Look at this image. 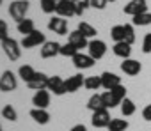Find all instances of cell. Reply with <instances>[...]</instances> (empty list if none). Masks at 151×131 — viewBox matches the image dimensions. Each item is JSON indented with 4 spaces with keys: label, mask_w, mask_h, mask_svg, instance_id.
<instances>
[{
    "label": "cell",
    "mask_w": 151,
    "mask_h": 131,
    "mask_svg": "<svg viewBox=\"0 0 151 131\" xmlns=\"http://www.w3.org/2000/svg\"><path fill=\"white\" fill-rule=\"evenodd\" d=\"M87 50H89V55L94 60H98V58H103V55L107 53V44L101 39H91Z\"/></svg>",
    "instance_id": "obj_6"
},
{
    "label": "cell",
    "mask_w": 151,
    "mask_h": 131,
    "mask_svg": "<svg viewBox=\"0 0 151 131\" xmlns=\"http://www.w3.org/2000/svg\"><path fill=\"white\" fill-rule=\"evenodd\" d=\"M126 27V37H124V43H128V44H133L135 43V32H133V25H124Z\"/></svg>",
    "instance_id": "obj_36"
},
{
    "label": "cell",
    "mask_w": 151,
    "mask_h": 131,
    "mask_svg": "<svg viewBox=\"0 0 151 131\" xmlns=\"http://www.w3.org/2000/svg\"><path fill=\"white\" fill-rule=\"evenodd\" d=\"M77 53H78V50L75 48L71 43H66V44L60 46V55H64V57H71V58H73Z\"/></svg>",
    "instance_id": "obj_34"
},
{
    "label": "cell",
    "mask_w": 151,
    "mask_h": 131,
    "mask_svg": "<svg viewBox=\"0 0 151 131\" xmlns=\"http://www.w3.org/2000/svg\"><path fill=\"white\" fill-rule=\"evenodd\" d=\"M114 55L121 57L123 60H124V58H130V55H132V44H128V43H124V41L116 43V44H114Z\"/></svg>",
    "instance_id": "obj_19"
},
{
    "label": "cell",
    "mask_w": 151,
    "mask_h": 131,
    "mask_svg": "<svg viewBox=\"0 0 151 131\" xmlns=\"http://www.w3.org/2000/svg\"><path fill=\"white\" fill-rule=\"evenodd\" d=\"M71 131H87V127H86L84 124H75V126L71 127Z\"/></svg>",
    "instance_id": "obj_41"
},
{
    "label": "cell",
    "mask_w": 151,
    "mask_h": 131,
    "mask_svg": "<svg viewBox=\"0 0 151 131\" xmlns=\"http://www.w3.org/2000/svg\"><path fill=\"white\" fill-rule=\"evenodd\" d=\"M149 23H151V13H147V11L133 16V20H132V25H137V27H146Z\"/></svg>",
    "instance_id": "obj_27"
},
{
    "label": "cell",
    "mask_w": 151,
    "mask_h": 131,
    "mask_svg": "<svg viewBox=\"0 0 151 131\" xmlns=\"http://www.w3.org/2000/svg\"><path fill=\"white\" fill-rule=\"evenodd\" d=\"M68 43H71L75 48H77L78 51L82 50V48H87L89 46V41H87V37L80 32V30H73L71 34H69V39H68Z\"/></svg>",
    "instance_id": "obj_14"
},
{
    "label": "cell",
    "mask_w": 151,
    "mask_h": 131,
    "mask_svg": "<svg viewBox=\"0 0 151 131\" xmlns=\"http://www.w3.org/2000/svg\"><path fill=\"white\" fill-rule=\"evenodd\" d=\"M110 120H112V119H110V113H109L107 108H101V110L93 112V119H91V122H93L94 127H109Z\"/></svg>",
    "instance_id": "obj_7"
},
{
    "label": "cell",
    "mask_w": 151,
    "mask_h": 131,
    "mask_svg": "<svg viewBox=\"0 0 151 131\" xmlns=\"http://www.w3.org/2000/svg\"><path fill=\"white\" fill-rule=\"evenodd\" d=\"M87 108L91 112H96V110H101L103 108V101H101V94H93L87 101Z\"/></svg>",
    "instance_id": "obj_28"
},
{
    "label": "cell",
    "mask_w": 151,
    "mask_h": 131,
    "mask_svg": "<svg viewBox=\"0 0 151 131\" xmlns=\"http://www.w3.org/2000/svg\"><path fill=\"white\" fill-rule=\"evenodd\" d=\"M86 78L82 75H73L69 76L68 80H64V87H66V92H77L82 85H84Z\"/></svg>",
    "instance_id": "obj_17"
},
{
    "label": "cell",
    "mask_w": 151,
    "mask_h": 131,
    "mask_svg": "<svg viewBox=\"0 0 151 131\" xmlns=\"http://www.w3.org/2000/svg\"><path fill=\"white\" fill-rule=\"evenodd\" d=\"M101 101H103V108H114V99H112V94H110V90H105L103 94H101Z\"/></svg>",
    "instance_id": "obj_35"
},
{
    "label": "cell",
    "mask_w": 151,
    "mask_h": 131,
    "mask_svg": "<svg viewBox=\"0 0 151 131\" xmlns=\"http://www.w3.org/2000/svg\"><path fill=\"white\" fill-rule=\"evenodd\" d=\"M73 4H75V16H82L84 11L91 6V0H73Z\"/></svg>",
    "instance_id": "obj_31"
},
{
    "label": "cell",
    "mask_w": 151,
    "mask_h": 131,
    "mask_svg": "<svg viewBox=\"0 0 151 131\" xmlns=\"http://www.w3.org/2000/svg\"><path fill=\"white\" fill-rule=\"evenodd\" d=\"M121 69H123V73H124V75H128V76H135V75H139V73H140L142 66H140V62H139V60L124 58V60L121 62Z\"/></svg>",
    "instance_id": "obj_10"
},
{
    "label": "cell",
    "mask_w": 151,
    "mask_h": 131,
    "mask_svg": "<svg viewBox=\"0 0 151 131\" xmlns=\"http://www.w3.org/2000/svg\"><path fill=\"white\" fill-rule=\"evenodd\" d=\"M110 37H112L116 43L124 41V37H126V27H124V25H114L112 30H110Z\"/></svg>",
    "instance_id": "obj_23"
},
{
    "label": "cell",
    "mask_w": 151,
    "mask_h": 131,
    "mask_svg": "<svg viewBox=\"0 0 151 131\" xmlns=\"http://www.w3.org/2000/svg\"><path fill=\"white\" fill-rule=\"evenodd\" d=\"M55 2H60V0H55Z\"/></svg>",
    "instance_id": "obj_44"
},
{
    "label": "cell",
    "mask_w": 151,
    "mask_h": 131,
    "mask_svg": "<svg viewBox=\"0 0 151 131\" xmlns=\"http://www.w3.org/2000/svg\"><path fill=\"white\" fill-rule=\"evenodd\" d=\"M2 117L7 119V120H11V122H14V120L18 119V113H16V110H14L11 105H6V106L2 108Z\"/></svg>",
    "instance_id": "obj_32"
},
{
    "label": "cell",
    "mask_w": 151,
    "mask_h": 131,
    "mask_svg": "<svg viewBox=\"0 0 151 131\" xmlns=\"http://www.w3.org/2000/svg\"><path fill=\"white\" fill-rule=\"evenodd\" d=\"M142 51L144 53H151V32H147L144 36V41H142Z\"/></svg>",
    "instance_id": "obj_37"
},
{
    "label": "cell",
    "mask_w": 151,
    "mask_h": 131,
    "mask_svg": "<svg viewBox=\"0 0 151 131\" xmlns=\"http://www.w3.org/2000/svg\"><path fill=\"white\" fill-rule=\"evenodd\" d=\"M18 32L20 34H23V36H27V34H30V32H34L36 30V27H34V20H29V18H25V20H22L20 23H18Z\"/></svg>",
    "instance_id": "obj_24"
},
{
    "label": "cell",
    "mask_w": 151,
    "mask_h": 131,
    "mask_svg": "<svg viewBox=\"0 0 151 131\" xmlns=\"http://www.w3.org/2000/svg\"><path fill=\"white\" fill-rule=\"evenodd\" d=\"M123 11H124V14H130L133 18V16L147 11V2L146 0H130V2L123 7Z\"/></svg>",
    "instance_id": "obj_5"
},
{
    "label": "cell",
    "mask_w": 151,
    "mask_h": 131,
    "mask_svg": "<svg viewBox=\"0 0 151 131\" xmlns=\"http://www.w3.org/2000/svg\"><path fill=\"white\" fill-rule=\"evenodd\" d=\"M30 117L37 124H48V120H50V113L45 108H32L30 110Z\"/></svg>",
    "instance_id": "obj_20"
},
{
    "label": "cell",
    "mask_w": 151,
    "mask_h": 131,
    "mask_svg": "<svg viewBox=\"0 0 151 131\" xmlns=\"http://www.w3.org/2000/svg\"><path fill=\"white\" fill-rule=\"evenodd\" d=\"M107 129L109 131H126L128 129V120H124V119H112Z\"/></svg>",
    "instance_id": "obj_29"
},
{
    "label": "cell",
    "mask_w": 151,
    "mask_h": 131,
    "mask_svg": "<svg viewBox=\"0 0 151 131\" xmlns=\"http://www.w3.org/2000/svg\"><path fill=\"white\" fill-rule=\"evenodd\" d=\"M46 90H50V92H53L55 96H62V94H66V87H64V80H62L60 76H50V80H48V87H46Z\"/></svg>",
    "instance_id": "obj_16"
},
{
    "label": "cell",
    "mask_w": 151,
    "mask_h": 131,
    "mask_svg": "<svg viewBox=\"0 0 151 131\" xmlns=\"http://www.w3.org/2000/svg\"><path fill=\"white\" fill-rule=\"evenodd\" d=\"M9 37V30H7V23L4 20H0V41H4Z\"/></svg>",
    "instance_id": "obj_38"
},
{
    "label": "cell",
    "mask_w": 151,
    "mask_h": 131,
    "mask_svg": "<svg viewBox=\"0 0 151 131\" xmlns=\"http://www.w3.org/2000/svg\"><path fill=\"white\" fill-rule=\"evenodd\" d=\"M48 80H50V76H46L45 73H36L34 78H32L27 85H29V89H32V90H46Z\"/></svg>",
    "instance_id": "obj_13"
},
{
    "label": "cell",
    "mask_w": 151,
    "mask_h": 131,
    "mask_svg": "<svg viewBox=\"0 0 151 131\" xmlns=\"http://www.w3.org/2000/svg\"><path fill=\"white\" fill-rule=\"evenodd\" d=\"M77 30H80V32H82L87 39H93V37H96V34H98V30H96L93 25H89L87 21H80Z\"/></svg>",
    "instance_id": "obj_25"
},
{
    "label": "cell",
    "mask_w": 151,
    "mask_h": 131,
    "mask_svg": "<svg viewBox=\"0 0 151 131\" xmlns=\"http://www.w3.org/2000/svg\"><path fill=\"white\" fill-rule=\"evenodd\" d=\"M100 78H101V87H103V89H107V90H112L114 87L121 85V78H119L117 75L110 73V71H105Z\"/></svg>",
    "instance_id": "obj_15"
},
{
    "label": "cell",
    "mask_w": 151,
    "mask_h": 131,
    "mask_svg": "<svg viewBox=\"0 0 151 131\" xmlns=\"http://www.w3.org/2000/svg\"><path fill=\"white\" fill-rule=\"evenodd\" d=\"M107 2H109V0H91V7H94V9H105Z\"/></svg>",
    "instance_id": "obj_39"
},
{
    "label": "cell",
    "mask_w": 151,
    "mask_h": 131,
    "mask_svg": "<svg viewBox=\"0 0 151 131\" xmlns=\"http://www.w3.org/2000/svg\"><path fill=\"white\" fill-rule=\"evenodd\" d=\"M29 2L27 0H14V2H11V6H9V14H11V18L13 20H16L18 23L22 21V20H25V14H27V11H29Z\"/></svg>",
    "instance_id": "obj_2"
},
{
    "label": "cell",
    "mask_w": 151,
    "mask_h": 131,
    "mask_svg": "<svg viewBox=\"0 0 151 131\" xmlns=\"http://www.w3.org/2000/svg\"><path fill=\"white\" fill-rule=\"evenodd\" d=\"M57 16L60 18H69V16H75V4L73 0H60V2H57Z\"/></svg>",
    "instance_id": "obj_9"
},
{
    "label": "cell",
    "mask_w": 151,
    "mask_h": 131,
    "mask_svg": "<svg viewBox=\"0 0 151 131\" xmlns=\"http://www.w3.org/2000/svg\"><path fill=\"white\" fill-rule=\"evenodd\" d=\"M0 4H2V0H0Z\"/></svg>",
    "instance_id": "obj_45"
},
{
    "label": "cell",
    "mask_w": 151,
    "mask_h": 131,
    "mask_svg": "<svg viewBox=\"0 0 151 131\" xmlns=\"http://www.w3.org/2000/svg\"><path fill=\"white\" fill-rule=\"evenodd\" d=\"M45 43H46V41H45V34H43L41 30H34V32L23 36V39H22V46H23L25 50L36 48V46H39V44H45Z\"/></svg>",
    "instance_id": "obj_3"
},
{
    "label": "cell",
    "mask_w": 151,
    "mask_h": 131,
    "mask_svg": "<svg viewBox=\"0 0 151 131\" xmlns=\"http://www.w3.org/2000/svg\"><path fill=\"white\" fill-rule=\"evenodd\" d=\"M20 46H22V44H20L16 39H13V37H7V39L2 41V50H4L6 57H7L11 62L18 60V58L22 57V48H20Z\"/></svg>",
    "instance_id": "obj_1"
},
{
    "label": "cell",
    "mask_w": 151,
    "mask_h": 131,
    "mask_svg": "<svg viewBox=\"0 0 151 131\" xmlns=\"http://www.w3.org/2000/svg\"><path fill=\"white\" fill-rule=\"evenodd\" d=\"M0 131H4V129H2V126H0Z\"/></svg>",
    "instance_id": "obj_43"
},
{
    "label": "cell",
    "mask_w": 151,
    "mask_h": 131,
    "mask_svg": "<svg viewBox=\"0 0 151 131\" xmlns=\"http://www.w3.org/2000/svg\"><path fill=\"white\" fill-rule=\"evenodd\" d=\"M18 75H20V78L25 82V83H29L32 78H34V75H36V71H34V68L32 66H20V69H18Z\"/></svg>",
    "instance_id": "obj_22"
},
{
    "label": "cell",
    "mask_w": 151,
    "mask_h": 131,
    "mask_svg": "<svg viewBox=\"0 0 151 131\" xmlns=\"http://www.w3.org/2000/svg\"><path fill=\"white\" fill-rule=\"evenodd\" d=\"M73 64H75V68L77 69H89L94 66V58L91 55H86L82 51H78L77 55L73 57Z\"/></svg>",
    "instance_id": "obj_12"
},
{
    "label": "cell",
    "mask_w": 151,
    "mask_h": 131,
    "mask_svg": "<svg viewBox=\"0 0 151 131\" xmlns=\"http://www.w3.org/2000/svg\"><path fill=\"white\" fill-rule=\"evenodd\" d=\"M121 113H123L124 117H130V115L135 113V103H133L130 98H124V99L121 101Z\"/></svg>",
    "instance_id": "obj_26"
},
{
    "label": "cell",
    "mask_w": 151,
    "mask_h": 131,
    "mask_svg": "<svg viewBox=\"0 0 151 131\" xmlns=\"http://www.w3.org/2000/svg\"><path fill=\"white\" fill-rule=\"evenodd\" d=\"M84 87H86L87 90H98V89L101 87V78H100V76H89V78H86Z\"/></svg>",
    "instance_id": "obj_30"
},
{
    "label": "cell",
    "mask_w": 151,
    "mask_h": 131,
    "mask_svg": "<svg viewBox=\"0 0 151 131\" xmlns=\"http://www.w3.org/2000/svg\"><path fill=\"white\" fill-rule=\"evenodd\" d=\"M109 2H116V0H109Z\"/></svg>",
    "instance_id": "obj_42"
},
{
    "label": "cell",
    "mask_w": 151,
    "mask_h": 131,
    "mask_svg": "<svg viewBox=\"0 0 151 131\" xmlns=\"http://www.w3.org/2000/svg\"><path fill=\"white\" fill-rule=\"evenodd\" d=\"M18 87V80L13 71H4L0 76V90L2 92H13Z\"/></svg>",
    "instance_id": "obj_4"
},
{
    "label": "cell",
    "mask_w": 151,
    "mask_h": 131,
    "mask_svg": "<svg viewBox=\"0 0 151 131\" xmlns=\"http://www.w3.org/2000/svg\"><path fill=\"white\" fill-rule=\"evenodd\" d=\"M60 46L57 41H46L41 48V57L43 58H53L57 55H60Z\"/></svg>",
    "instance_id": "obj_11"
},
{
    "label": "cell",
    "mask_w": 151,
    "mask_h": 131,
    "mask_svg": "<svg viewBox=\"0 0 151 131\" xmlns=\"http://www.w3.org/2000/svg\"><path fill=\"white\" fill-rule=\"evenodd\" d=\"M41 9H43V13L52 14L57 11V2L55 0H41Z\"/></svg>",
    "instance_id": "obj_33"
},
{
    "label": "cell",
    "mask_w": 151,
    "mask_h": 131,
    "mask_svg": "<svg viewBox=\"0 0 151 131\" xmlns=\"http://www.w3.org/2000/svg\"><path fill=\"white\" fill-rule=\"evenodd\" d=\"M32 105L34 108H45L50 105V92L48 90H36L34 98H32Z\"/></svg>",
    "instance_id": "obj_18"
},
{
    "label": "cell",
    "mask_w": 151,
    "mask_h": 131,
    "mask_svg": "<svg viewBox=\"0 0 151 131\" xmlns=\"http://www.w3.org/2000/svg\"><path fill=\"white\" fill-rule=\"evenodd\" d=\"M48 30H52L53 34H59V36H66L68 32V21L60 16H53L50 21H48Z\"/></svg>",
    "instance_id": "obj_8"
},
{
    "label": "cell",
    "mask_w": 151,
    "mask_h": 131,
    "mask_svg": "<svg viewBox=\"0 0 151 131\" xmlns=\"http://www.w3.org/2000/svg\"><path fill=\"white\" fill-rule=\"evenodd\" d=\"M110 94H112V99H114V106H117L126 98V87L124 85H117V87H114L110 90Z\"/></svg>",
    "instance_id": "obj_21"
},
{
    "label": "cell",
    "mask_w": 151,
    "mask_h": 131,
    "mask_svg": "<svg viewBox=\"0 0 151 131\" xmlns=\"http://www.w3.org/2000/svg\"><path fill=\"white\" fill-rule=\"evenodd\" d=\"M142 117H144V120H151V105H147L144 110H142Z\"/></svg>",
    "instance_id": "obj_40"
}]
</instances>
